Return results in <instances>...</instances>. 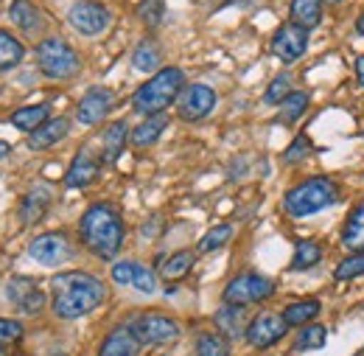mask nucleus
<instances>
[{
    "mask_svg": "<svg viewBox=\"0 0 364 356\" xmlns=\"http://www.w3.org/2000/svg\"><path fill=\"white\" fill-rule=\"evenodd\" d=\"M291 79H289V73H280V76H274L272 79V85L267 88V93H264V101L267 104H280L289 93H291Z\"/></svg>",
    "mask_w": 364,
    "mask_h": 356,
    "instance_id": "obj_38",
    "label": "nucleus"
},
{
    "mask_svg": "<svg viewBox=\"0 0 364 356\" xmlns=\"http://www.w3.org/2000/svg\"><path fill=\"white\" fill-rule=\"evenodd\" d=\"M135 269H137V261H115V264H112V281H115L118 286H132Z\"/></svg>",
    "mask_w": 364,
    "mask_h": 356,
    "instance_id": "obj_40",
    "label": "nucleus"
},
{
    "mask_svg": "<svg viewBox=\"0 0 364 356\" xmlns=\"http://www.w3.org/2000/svg\"><path fill=\"white\" fill-rule=\"evenodd\" d=\"M6 155H11V146H9V143H3V140H0V157H6Z\"/></svg>",
    "mask_w": 364,
    "mask_h": 356,
    "instance_id": "obj_43",
    "label": "nucleus"
},
{
    "mask_svg": "<svg viewBox=\"0 0 364 356\" xmlns=\"http://www.w3.org/2000/svg\"><path fill=\"white\" fill-rule=\"evenodd\" d=\"M137 351H140V340L135 337V331L129 325H121L107 334V340L98 348V356H137Z\"/></svg>",
    "mask_w": 364,
    "mask_h": 356,
    "instance_id": "obj_16",
    "label": "nucleus"
},
{
    "mask_svg": "<svg viewBox=\"0 0 364 356\" xmlns=\"http://www.w3.org/2000/svg\"><path fill=\"white\" fill-rule=\"evenodd\" d=\"M336 281H353V278H362L364 275V253H350L345 261H339L336 267Z\"/></svg>",
    "mask_w": 364,
    "mask_h": 356,
    "instance_id": "obj_35",
    "label": "nucleus"
},
{
    "mask_svg": "<svg viewBox=\"0 0 364 356\" xmlns=\"http://www.w3.org/2000/svg\"><path fill=\"white\" fill-rule=\"evenodd\" d=\"M132 65L140 73H157V65H160V48L154 45V40H143L132 53Z\"/></svg>",
    "mask_w": 364,
    "mask_h": 356,
    "instance_id": "obj_30",
    "label": "nucleus"
},
{
    "mask_svg": "<svg viewBox=\"0 0 364 356\" xmlns=\"http://www.w3.org/2000/svg\"><path fill=\"white\" fill-rule=\"evenodd\" d=\"M356 79H359V85L364 88V56L356 59Z\"/></svg>",
    "mask_w": 364,
    "mask_h": 356,
    "instance_id": "obj_42",
    "label": "nucleus"
},
{
    "mask_svg": "<svg viewBox=\"0 0 364 356\" xmlns=\"http://www.w3.org/2000/svg\"><path fill=\"white\" fill-rule=\"evenodd\" d=\"M132 286H135L140 295H154V292H157V278H154V269H151V267H143V264H137L135 281H132Z\"/></svg>",
    "mask_w": 364,
    "mask_h": 356,
    "instance_id": "obj_39",
    "label": "nucleus"
},
{
    "mask_svg": "<svg viewBox=\"0 0 364 356\" xmlns=\"http://www.w3.org/2000/svg\"><path fill=\"white\" fill-rule=\"evenodd\" d=\"M109 110H112V90L90 88L87 93H85V95H82L79 107H76V118H79V124H85V127H92V124L104 121Z\"/></svg>",
    "mask_w": 364,
    "mask_h": 356,
    "instance_id": "obj_13",
    "label": "nucleus"
},
{
    "mask_svg": "<svg viewBox=\"0 0 364 356\" xmlns=\"http://www.w3.org/2000/svg\"><path fill=\"white\" fill-rule=\"evenodd\" d=\"M166 127H168V115H166V112H160V115H149L140 127L132 130L129 140H132L135 149H146V146H151V143L160 140V135L166 132Z\"/></svg>",
    "mask_w": 364,
    "mask_h": 356,
    "instance_id": "obj_20",
    "label": "nucleus"
},
{
    "mask_svg": "<svg viewBox=\"0 0 364 356\" xmlns=\"http://www.w3.org/2000/svg\"><path fill=\"white\" fill-rule=\"evenodd\" d=\"M48 208H50V191H48L46 185L31 188V191L23 197V202H20V222L40 224L43 216L48 214Z\"/></svg>",
    "mask_w": 364,
    "mask_h": 356,
    "instance_id": "obj_17",
    "label": "nucleus"
},
{
    "mask_svg": "<svg viewBox=\"0 0 364 356\" xmlns=\"http://www.w3.org/2000/svg\"><path fill=\"white\" fill-rule=\"evenodd\" d=\"M68 132H70V118H65V115H59V118H48L43 127H37L34 132L28 135V149H37V152L50 149L53 143L65 140Z\"/></svg>",
    "mask_w": 364,
    "mask_h": 356,
    "instance_id": "obj_15",
    "label": "nucleus"
},
{
    "mask_svg": "<svg viewBox=\"0 0 364 356\" xmlns=\"http://www.w3.org/2000/svg\"><path fill=\"white\" fill-rule=\"evenodd\" d=\"M309 152H311V140H309L306 135H297V137L291 140V146H289V149L283 152V163L294 166V163L306 160V157H309Z\"/></svg>",
    "mask_w": 364,
    "mask_h": 356,
    "instance_id": "obj_37",
    "label": "nucleus"
},
{
    "mask_svg": "<svg viewBox=\"0 0 364 356\" xmlns=\"http://www.w3.org/2000/svg\"><path fill=\"white\" fill-rule=\"evenodd\" d=\"M129 328L135 331L140 345H168L180 337V325L177 320L166 317V314H140L129 323Z\"/></svg>",
    "mask_w": 364,
    "mask_h": 356,
    "instance_id": "obj_7",
    "label": "nucleus"
},
{
    "mask_svg": "<svg viewBox=\"0 0 364 356\" xmlns=\"http://www.w3.org/2000/svg\"><path fill=\"white\" fill-rule=\"evenodd\" d=\"M286 331H289V325H286L283 314L261 312L258 317L250 320L244 340H247L252 348H261V351H264V348H272L274 342H280V340L286 337Z\"/></svg>",
    "mask_w": 364,
    "mask_h": 356,
    "instance_id": "obj_9",
    "label": "nucleus"
},
{
    "mask_svg": "<svg viewBox=\"0 0 364 356\" xmlns=\"http://www.w3.org/2000/svg\"><path fill=\"white\" fill-rule=\"evenodd\" d=\"M339 199V188L331 177H309L303 182H297L294 188L286 191L283 197V211L294 219H306L314 216L319 211L336 205Z\"/></svg>",
    "mask_w": 364,
    "mask_h": 356,
    "instance_id": "obj_4",
    "label": "nucleus"
},
{
    "mask_svg": "<svg viewBox=\"0 0 364 356\" xmlns=\"http://www.w3.org/2000/svg\"><path fill=\"white\" fill-rule=\"evenodd\" d=\"M34 289H37V281H34V278H11V281L6 283V298H9L14 306H20Z\"/></svg>",
    "mask_w": 364,
    "mask_h": 356,
    "instance_id": "obj_34",
    "label": "nucleus"
},
{
    "mask_svg": "<svg viewBox=\"0 0 364 356\" xmlns=\"http://www.w3.org/2000/svg\"><path fill=\"white\" fill-rule=\"evenodd\" d=\"M0 356H9V354H6V351H3V348H0Z\"/></svg>",
    "mask_w": 364,
    "mask_h": 356,
    "instance_id": "obj_45",
    "label": "nucleus"
},
{
    "mask_svg": "<svg viewBox=\"0 0 364 356\" xmlns=\"http://www.w3.org/2000/svg\"><path fill=\"white\" fill-rule=\"evenodd\" d=\"M23 56H26L23 43H20L14 34H9L6 28H0V73L17 68V65L23 62Z\"/></svg>",
    "mask_w": 364,
    "mask_h": 356,
    "instance_id": "obj_26",
    "label": "nucleus"
},
{
    "mask_svg": "<svg viewBox=\"0 0 364 356\" xmlns=\"http://www.w3.org/2000/svg\"><path fill=\"white\" fill-rule=\"evenodd\" d=\"M185 90V73L180 68L168 65V68H160L149 82H143L132 95V110L140 115H160L166 112Z\"/></svg>",
    "mask_w": 364,
    "mask_h": 356,
    "instance_id": "obj_3",
    "label": "nucleus"
},
{
    "mask_svg": "<svg viewBox=\"0 0 364 356\" xmlns=\"http://www.w3.org/2000/svg\"><path fill=\"white\" fill-rule=\"evenodd\" d=\"M274 295V283L267 275L258 272H241L225 286V303L228 306H252V303H264Z\"/></svg>",
    "mask_w": 364,
    "mask_h": 356,
    "instance_id": "obj_6",
    "label": "nucleus"
},
{
    "mask_svg": "<svg viewBox=\"0 0 364 356\" xmlns=\"http://www.w3.org/2000/svg\"><path fill=\"white\" fill-rule=\"evenodd\" d=\"M48 112H50V107L48 104H28V107H20V110H14L11 112V127H17V130H23V132H34L37 127H43L48 121Z\"/></svg>",
    "mask_w": 364,
    "mask_h": 356,
    "instance_id": "obj_21",
    "label": "nucleus"
},
{
    "mask_svg": "<svg viewBox=\"0 0 364 356\" xmlns=\"http://www.w3.org/2000/svg\"><path fill=\"white\" fill-rule=\"evenodd\" d=\"M216 328H219V334L222 337H228V340H238V337H244L247 334V312L241 309V306H222L219 312H216Z\"/></svg>",
    "mask_w": 364,
    "mask_h": 356,
    "instance_id": "obj_18",
    "label": "nucleus"
},
{
    "mask_svg": "<svg viewBox=\"0 0 364 356\" xmlns=\"http://www.w3.org/2000/svg\"><path fill=\"white\" fill-rule=\"evenodd\" d=\"M107 298L104 283L90 272H59L50 281V306L59 320H79L95 312Z\"/></svg>",
    "mask_w": 364,
    "mask_h": 356,
    "instance_id": "obj_1",
    "label": "nucleus"
},
{
    "mask_svg": "<svg viewBox=\"0 0 364 356\" xmlns=\"http://www.w3.org/2000/svg\"><path fill=\"white\" fill-rule=\"evenodd\" d=\"M291 23L303 26L306 31L322 23V0H291Z\"/></svg>",
    "mask_w": 364,
    "mask_h": 356,
    "instance_id": "obj_24",
    "label": "nucleus"
},
{
    "mask_svg": "<svg viewBox=\"0 0 364 356\" xmlns=\"http://www.w3.org/2000/svg\"><path fill=\"white\" fill-rule=\"evenodd\" d=\"M79 236H82V244L95 258L109 261L124 247V219L107 202L90 205L79 219Z\"/></svg>",
    "mask_w": 364,
    "mask_h": 356,
    "instance_id": "obj_2",
    "label": "nucleus"
},
{
    "mask_svg": "<svg viewBox=\"0 0 364 356\" xmlns=\"http://www.w3.org/2000/svg\"><path fill=\"white\" fill-rule=\"evenodd\" d=\"M137 14H140V20H143L149 28H154V26H160V20H163V14H166V3H163V0H143V3L137 6Z\"/></svg>",
    "mask_w": 364,
    "mask_h": 356,
    "instance_id": "obj_36",
    "label": "nucleus"
},
{
    "mask_svg": "<svg viewBox=\"0 0 364 356\" xmlns=\"http://www.w3.org/2000/svg\"><path fill=\"white\" fill-rule=\"evenodd\" d=\"M53 356H65V354H53Z\"/></svg>",
    "mask_w": 364,
    "mask_h": 356,
    "instance_id": "obj_48",
    "label": "nucleus"
},
{
    "mask_svg": "<svg viewBox=\"0 0 364 356\" xmlns=\"http://www.w3.org/2000/svg\"><path fill=\"white\" fill-rule=\"evenodd\" d=\"M129 127H127V121H112L109 127H107V132H104V160L107 163H115L118 157H121V152H124V146H127V137H129Z\"/></svg>",
    "mask_w": 364,
    "mask_h": 356,
    "instance_id": "obj_23",
    "label": "nucleus"
},
{
    "mask_svg": "<svg viewBox=\"0 0 364 356\" xmlns=\"http://www.w3.org/2000/svg\"><path fill=\"white\" fill-rule=\"evenodd\" d=\"M342 244L350 253H364V202L356 205L342 227Z\"/></svg>",
    "mask_w": 364,
    "mask_h": 356,
    "instance_id": "obj_22",
    "label": "nucleus"
},
{
    "mask_svg": "<svg viewBox=\"0 0 364 356\" xmlns=\"http://www.w3.org/2000/svg\"><path fill=\"white\" fill-rule=\"evenodd\" d=\"M230 239H232V224H228V222L216 224V227H210V230L199 239L196 253H213V250H222Z\"/></svg>",
    "mask_w": 364,
    "mask_h": 356,
    "instance_id": "obj_31",
    "label": "nucleus"
},
{
    "mask_svg": "<svg viewBox=\"0 0 364 356\" xmlns=\"http://www.w3.org/2000/svg\"><path fill=\"white\" fill-rule=\"evenodd\" d=\"M193 356H232V351H230L228 337H222V334H210V331H202V334L196 337Z\"/></svg>",
    "mask_w": 364,
    "mask_h": 356,
    "instance_id": "obj_28",
    "label": "nucleus"
},
{
    "mask_svg": "<svg viewBox=\"0 0 364 356\" xmlns=\"http://www.w3.org/2000/svg\"><path fill=\"white\" fill-rule=\"evenodd\" d=\"M319 258H322V250H319L317 241H300L297 247H294V258H291V269H311L319 264Z\"/></svg>",
    "mask_w": 364,
    "mask_h": 356,
    "instance_id": "obj_32",
    "label": "nucleus"
},
{
    "mask_svg": "<svg viewBox=\"0 0 364 356\" xmlns=\"http://www.w3.org/2000/svg\"><path fill=\"white\" fill-rule=\"evenodd\" d=\"M325 340H328V328L325 325H303V331L297 334L294 348L297 351H317V348L325 345Z\"/></svg>",
    "mask_w": 364,
    "mask_h": 356,
    "instance_id": "obj_33",
    "label": "nucleus"
},
{
    "mask_svg": "<svg viewBox=\"0 0 364 356\" xmlns=\"http://www.w3.org/2000/svg\"><path fill=\"white\" fill-rule=\"evenodd\" d=\"M309 48V31L297 23H283L272 37V53L280 62H297Z\"/></svg>",
    "mask_w": 364,
    "mask_h": 356,
    "instance_id": "obj_12",
    "label": "nucleus"
},
{
    "mask_svg": "<svg viewBox=\"0 0 364 356\" xmlns=\"http://www.w3.org/2000/svg\"><path fill=\"white\" fill-rule=\"evenodd\" d=\"M213 107H216V90L208 85H188L177 98V112L188 124L208 118L213 112Z\"/></svg>",
    "mask_w": 364,
    "mask_h": 356,
    "instance_id": "obj_11",
    "label": "nucleus"
},
{
    "mask_svg": "<svg viewBox=\"0 0 364 356\" xmlns=\"http://www.w3.org/2000/svg\"><path fill=\"white\" fill-rule=\"evenodd\" d=\"M68 23L73 26V31H79L85 37H95L109 26V11H107V6H101L95 0H76L68 11Z\"/></svg>",
    "mask_w": 364,
    "mask_h": 356,
    "instance_id": "obj_10",
    "label": "nucleus"
},
{
    "mask_svg": "<svg viewBox=\"0 0 364 356\" xmlns=\"http://www.w3.org/2000/svg\"><path fill=\"white\" fill-rule=\"evenodd\" d=\"M9 20L26 34H37L43 28V14L31 0H14L9 6Z\"/></svg>",
    "mask_w": 364,
    "mask_h": 356,
    "instance_id": "obj_19",
    "label": "nucleus"
},
{
    "mask_svg": "<svg viewBox=\"0 0 364 356\" xmlns=\"http://www.w3.org/2000/svg\"><path fill=\"white\" fill-rule=\"evenodd\" d=\"M28 256L34 261H40L43 267H59L73 256V244L62 230H50V233L37 236L28 244Z\"/></svg>",
    "mask_w": 364,
    "mask_h": 356,
    "instance_id": "obj_8",
    "label": "nucleus"
},
{
    "mask_svg": "<svg viewBox=\"0 0 364 356\" xmlns=\"http://www.w3.org/2000/svg\"><path fill=\"white\" fill-rule=\"evenodd\" d=\"M356 28H359V34H364V11L359 14V20H356Z\"/></svg>",
    "mask_w": 364,
    "mask_h": 356,
    "instance_id": "obj_44",
    "label": "nucleus"
},
{
    "mask_svg": "<svg viewBox=\"0 0 364 356\" xmlns=\"http://www.w3.org/2000/svg\"><path fill=\"white\" fill-rule=\"evenodd\" d=\"M306 107H309V93H300V90H294V93H289V95L280 101V112H277V121H283V124H294L297 118H303Z\"/></svg>",
    "mask_w": 364,
    "mask_h": 356,
    "instance_id": "obj_29",
    "label": "nucleus"
},
{
    "mask_svg": "<svg viewBox=\"0 0 364 356\" xmlns=\"http://www.w3.org/2000/svg\"><path fill=\"white\" fill-rule=\"evenodd\" d=\"M322 312V303L314 300V298H309V300H297V303H289L286 309H283V320H286V325L291 328V325H309L317 314Z\"/></svg>",
    "mask_w": 364,
    "mask_h": 356,
    "instance_id": "obj_25",
    "label": "nucleus"
},
{
    "mask_svg": "<svg viewBox=\"0 0 364 356\" xmlns=\"http://www.w3.org/2000/svg\"><path fill=\"white\" fill-rule=\"evenodd\" d=\"M328 3H339V0H328Z\"/></svg>",
    "mask_w": 364,
    "mask_h": 356,
    "instance_id": "obj_46",
    "label": "nucleus"
},
{
    "mask_svg": "<svg viewBox=\"0 0 364 356\" xmlns=\"http://www.w3.org/2000/svg\"><path fill=\"white\" fill-rule=\"evenodd\" d=\"M20 337H23V325H20L17 320H6V317H0V348L17 342Z\"/></svg>",
    "mask_w": 364,
    "mask_h": 356,
    "instance_id": "obj_41",
    "label": "nucleus"
},
{
    "mask_svg": "<svg viewBox=\"0 0 364 356\" xmlns=\"http://www.w3.org/2000/svg\"><path fill=\"white\" fill-rule=\"evenodd\" d=\"M356 356H364V351H359V354H356Z\"/></svg>",
    "mask_w": 364,
    "mask_h": 356,
    "instance_id": "obj_47",
    "label": "nucleus"
},
{
    "mask_svg": "<svg viewBox=\"0 0 364 356\" xmlns=\"http://www.w3.org/2000/svg\"><path fill=\"white\" fill-rule=\"evenodd\" d=\"M98 172H101V160L85 146V149L76 152V157H73V163L65 174V185L68 188H87L90 182H95Z\"/></svg>",
    "mask_w": 364,
    "mask_h": 356,
    "instance_id": "obj_14",
    "label": "nucleus"
},
{
    "mask_svg": "<svg viewBox=\"0 0 364 356\" xmlns=\"http://www.w3.org/2000/svg\"><path fill=\"white\" fill-rule=\"evenodd\" d=\"M193 261H196V256H193L191 250H177L174 256H168V258L163 261L160 275H163L166 281H180V278H185V275L191 272Z\"/></svg>",
    "mask_w": 364,
    "mask_h": 356,
    "instance_id": "obj_27",
    "label": "nucleus"
},
{
    "mask_svg": "<svg viewBox=\"0 0 364 356\" xmlns=\"http://www.w3.org/2000/svg\"><path fill=\"white\" fill-rule=\"evenodd\" d=\"M37 65H40L43 76L62 82V79H73L79 73L82 59L62 37H48L37 45Z\"/></svg>",
    "mask_w": 364,
    "mask_h": 356,
    "instance_id": "obj_5",
    "label": "nucleus"
}]
</instances>
